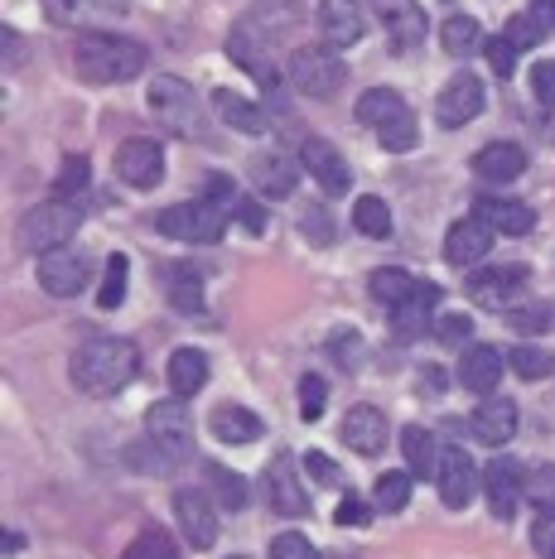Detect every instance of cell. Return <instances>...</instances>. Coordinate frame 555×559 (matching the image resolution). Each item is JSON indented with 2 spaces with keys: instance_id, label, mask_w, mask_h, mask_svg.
Returning a JSON list of instances; mask_svg holds the SVG:
<instances>
[{
  "instance_id": "1",
  "label": "cell",
  "mask_w": 555,
  "mask_h": 559,
  "mask_svg": "<svg viewBox=\"0 0 555 559\" xmlns=\"http://www.w3.org/2000/svg\"><path fill=\"white\" fill-rule=\"evenodd\" d=\"M135 371H141V353H135L131 337H92L73 353L68 377L83 395H111L131 386Z\"/></svg>"
},
{
  "instance_id": "2",
  "label": "cell",
  "mask_w": 555,
  "mask_h": 559,
  "mask_svg": "<svg viewBox=\"0 0 555 559\" xmlns=\"http://www.w3.org/2000/svg\"><path fill=\"white\" fill-rule=\"evenodd\" d=\"M73 68L83 73V83H126L145 68V44L126 39V34L87 29L73 49Z\"/></svg>"
},
{
  "instance_id": "3",
  "label": "cell",
  "mask_w": 555,
  "mask_h": 559,
  "mask_svg": "<svg viewBox=\"0 0 555 559\" xmlns=\"http://www.w3.org/2000/svg\"><path fill=\"white\" fill-rule=\"evenodd\" d=\"M78 223H83V213H78L73 203H63V198H49V203L29 207L25 217H20V247L34 251V255H49L73 241Z\"/></svg>"
},
{
  "instance_id": "4",
  "label": "cell",
  "mask_w": 555,
  "mask_h": 559,
  "mask_svg": "<svg viewBox=\"0 0 555 559\" xmlns=\"http://www.w3.org/2000/svg\"><path fill=\"white\" fill-rule=\"evenodd\" d=\"M145 439L155 444L160 463H184L193 453V419H189V401L169 395V401H155L145 411Z\"/></svg>"
},
{
  "instance_id": "5",
  "label": "cell",
  "mask_w": 555,
  "mask_h": 559,
  "mask_svg": "<svg viewBox=\"0 0 555 559\" xmlns=\"http://www.w3.org/2000/svg\"><path fill=\"white\" fill-rule=\"evenodd\" d=\"M223 227H227V213L217 203H175L160 213V231H165L169 241H199V247H213V241H223Z\"/></svg>"
},
{
  "instance_id": "6",
  "label": "cell",
  "mask_w": 555,
  "mask_h": 559,
  "mask_svg": "<svg viewBox=\"0 0 555 559\" xmlns=\"http://www.w3.org/2000/svg\"><path fill=\"white\" fill-rule=\"evenodd\" d=\"M150 111L160 116V126H169L175 135H199V97L184 78H155L150 83Z\"/></svg>"
},
{
  "instance_id": "7",
  "label": "cell",
  "mask_w": 555,
  "mask_h": 559,
  "mask_svg": "<svg viewBox=\"0 0 555 559\" xmlns=\"http://www.w3.org/2000/svg\"><path fill=\"white\" fill-rule=\"evenodd\" d=\"M291 83L305 92V97H319V102L339 97V87H343L339 53L333 49H295L291 53Z\"/></svg>"
},
{
  "instance_id": "8",
  "label": "cell",
  "mask_w": 555,
  "mask_h": 559,
  "mask_svg": "<svg viewBox=\"0 0 555 559\" xmlns=\"http://www.w3.org/2000/svg\"><path fill=\"white\" fill-rule=\"evenodd\" d=\"M483 492H488V511L497 521H512L527 497V468L517 459H493L483 468Z\"/></svg>"
},
{
  "instance_id": "9",
  "label": "cell",
  "mask_w": 555,
  "mask_h": 559,
  "mask_svg": "<svg viewBox=\"0 0 555 559\" xmlns=\"http://www.w3.org/2000/svg\"><path fill=\"white\" fill-rule=\"evenodd\" d=\"M527 285V265H493V271H473L464 280L469 299L479 309H507Z\"/></svg>"
},
{
  "instance_id": "10",
  "label": "cell",
  "mask_w": 555,
  "mask_h": 559,
  "mask_svg": "<svg viewBox=\"0 0 555 559\" xmlns=\"http://www.w3.org/2000/svg\"><path fill=\"white\" fill-rule=\"evenodd\" d=\"M39 285L49 289L54 299H73V295H83V285H87V251L59 247V251L39 255Z\"/></svg>"
},
{
  "instance_id": "11",
  "label": "cell",
  "mask_w": 555,
  "mask_h": 559,
  "mask_svg": "<svg viewBox=\"0 0 555 559\" xmlns=\"http://www.w3.org/2000/svg\"><path fill=\"white\" fill-rule=\"evenodd\" d=\"M483 111V83L473 73H454L445 87H439V97H435V121L439 126H469L473 116Z\"/></svg>"
},
{
  "instance_id": "12",
  "label": "cell",
  "mask_w": 555,
  "mask_h": 559,
  "mask_svg": "<svg viewBox=\"0 0 555 559\" xmlns=\"http://www.w3.org/2000/svg\"><path fill=\"white\" fill-rule=\"evenodd\" d=\"M117 174L131 189H155L160 179H165V150H160V140H126V145L117 150Z\"/></svg>"
},
{
  "instance_id": "13",
  "label": "cell",
  "mask_w": 555,
  "mask_h": 559,
  "mask_svg": "<svg viewBox=\"0 0 555 559\" xmlns=\"http://www.w3.org/2000/svg\"><path fill=\"white\" fill-rule=\"evenodd\" d=\"M377 10H381V25H387V39L397 53H411L425 44L430 20H425V10L415 0H377Z\"/></svg>"
},
{
  "instance_id": "14",
  "label": "cell",
  "mask_w": 555,
  "mask_h": 559,
  "mask_svg": "<svg viewBox=\"0 0 555 559\" xmlns=\"http://www.w3.org/2000/svg\"><path fill=\"white\" fill-rule=\"evenodd\" d=\"M175 516H179L184 540H189L193 550H208V545L217 540V511H213V502H208V492H199V487H179Z\"/></svg>"
},
{
  "instance_id": "15",
  "label": "cell",
  "mask_w": 555,
  "mask_h": 559,
  "mask_svg": "<svg viewBox=\"0 0 555 559\" xmlns=\"http://www.w3.org/2000/svg\"><path fill=\"white\" fill-rule=\"evenodd\" d=\"M439 502L445 507H469L473 502V492H479V483H483V473L473 468V459L464 449H445L439 453Z\"/></svg>"
},
{
  "instance_id": "16",
  "label": "cell",
  "mask_w": 555,
  "mask_h": 559,
  "mask_svg": "<svg viewBox=\"0 0 555 559\" xmlns=\"http://www.w3.org/2000/svg\"><path fill=\"white\" fill-rule=\"evenodd\" d=\"M493 237H497V231L483 223L479 213H473V217H459V223L449 227V237H445V261L459 265V271H473V265H479L483 255L493 251Z\"/></svg>"
},
{
  "instance_id": "17",
  "label": "cell",
  "mask_w": 555,
  "mask_h": 559,
  "mask_svg": "<svg viewBox=\"0 0 555 559\" xmlns=\"http://www.w3.org/2000/svg\"><path fill=\"white\" fill-rule=\"evenodd\" d=\"M299 165H305V174H315V183H319L323 193H349L353 169H349V159H343L339 150L329 145V140L309 135L305 145H299Z\"/></svg>"
},
{
  "instance_id": "18",
  "label": "cell",
  "mask_w": 555,
  "mask_h": 559,
  "mask_svg": "<svg viewBox=\"0 0 555 559\" xmlns=\"http://www.w3.org/2000/svg\"><path fill=\"white\" fill-rule=\"evenodd\" d=\"M265 497L281 516H309V492L295 473V459L291 453H275L271 468H265Z\"/></svg>"
},
{
  "instance_id": "19",
  "label": "cell",
  "mask_w": 555,
  "mask_h": 559,
  "mask_svg": "<svg viewBox=\"0 0 555 559\" xmlns=\"http://www.w3.org/2000/svg\"><path fill=\"white\" fill-rule=\"evenodd\" d=\"M319 29H323L329 49H353L367 34L363 5H357V0H319Z\"/></svg>"
},
{
  "instance_id": "20",
  "label": "cell",
  "mask_w": 555,
  "mask_h": 559,
  "mask_svg": "<svg viewBox=\"0 0 555 559\" xmlns=\"http://www.w3.org/2000/svg\"><path fill=\"white\" fill-rule=\"evenodd\" d=\"M387 415L377 411V405H353L349 415H343V444H349L353 453H367V459H373V453H381L387 449Z\"/></svg>"
},
{
  "instance_id": "21",
  "label": "cell",
  "mask_w": 555,
  "mask_h": 559,
  "mask_svg": "<svg viewBox=\"0 0 555 559\" xmlns=\"http://www.w3.org/2000/svg\"><path fill=\"white\" fill-rule=\"evenodd\" d=\"M473 174H479L483 183H512L527 174V150L512 145V140H493V145H483L479 155H473Z\"/></svg>"
},
{
  "instance_id": "22",
  "label": "cell",
  "mask_w": 555,
  "mask_h": 559,
  "mask_svg": "<svg viewBox=\"0 0 555 559\" xmlns=\"http://www.w3.org/2000/svg\"><path fill=\"white\" fill-rule=\"evenodd\" d=\"M497 377H503V353L488 347V343H469L464 357H459V381H464V391L493 395L497 391Z\"/></svg>"
},
{
  "instance_id": "23",
  "label": "cell",
  "mask_w": 555,
  "mask_h": 559,
  "mask_svg": "<svg viewBox=\"0 0 555 559\" xmlns=\"http://www.w3.org/2000/svg\"><path fill=\"white\" fill-rule=\"evenodd\" d=\"M473 435H479L488 449H503L507 439L517 435V401H507V395H488V401L473 411Z\"/></svg>"
},
{
  "instance_id": "24",
  "label": "cell",
  "mask_w": 555,
  "mask_h": 559,
  "mask_svg": "<svg viewBox=\"0 0 555 559\" xmlns=\"http://www.w3.org/2000/svg\"><path fill=\"white\" fill-rule=\"evenodd\" d=\"M208 435H217L223 444H257L265 435L261 415H251L247 405H217L213 415H208Z\"/></svg>"
},
{
  "instance_id": "25",
  "label": "cell",
  "mask_w": 555,
  "mask_h": 559,
  "mask_svg": "<svg viewBox=\"0 0 555 559\" xmlns=\"http://www.w3.org/2000/svg\"><path fill=\"white\" fill-rule=\"evenodd\" d=\"M439 305V285H430V280H421L415 285V295L411 299H401L397 309H391V323H397V333L401 337H415V333H425L430 329V313Z\"/></svg>"
},
{
  "instance_id": "26",
  "label": "cell",
  "mask_w": 555,
  "mask_h": 559,
  "mask_svg": "<svg viewBox=\"0 0 555 559\" xmlns=\"http://www.w3.org/2000/svg\"><path fill=\"white\" fill-rule=\"evenodd\" d=\"M126 0H44V15L59 29H83L97 15H121Z\"/></svg>"
},
{
  "instance_id": "27",
  "label": "cell",
  "mask_w": 555,
  "mask_h": 559,
  "mask_svg": "<svg viewBox=\"0 0 555 559\" xmlns=\"http://www.w3.org/2000/svg\"><path fill=\"white\" fill-rule=\"evenodd\" d=\"M479 217L493 231H507V237H527L536 227V213L527 203H512V198H479Z\"/></svg>"
},
{
  "instance_id": "28",
  "label": "cell",
  "mask_w": 555,
  "mask_h": 559,
  "mask_svg": "<svg viewBox=\"0 0 555 559\" xmlns=\"http://www.w3.org/2000/svg\"><path fill=\"white\" fill-rule=\"evenodd\" d=\"M160 280H165V295H169V305H175V309L193 313V309L203 305V275H199V265L169 261L165 271H160Z\"/></svg>"
},
{
  "instance_id": "29",
  "label": "cell",
  "mask_w": 555,
  "mask_h": 559,
  "mask_svg": "<svg viewBox=\"0 0 555 559\" xmlns=\"http://www.w3.org/2000/svg\"><path fill=\"white\" fill-rule=\"evenodd\" d=\"M208 386V357L199 347H179L175 357H169V391L179 395V401H189V395H199Z\"/></svg>"
},
{
  "instance_id": "30",
  "label": "cell",
  "mask_w": 555,
  "mask_h": 559,
  "mask_svg": "<svg viewBox=\"0 0 555 559\" xmlns=\"http://www.w3.org/2000/svg\"><path fill=\"white\" fill-rule=\"evenodd\" d=\"M251 179H257V189L265 198H291L299 169L285 155H251Z\"/></svg>"
},
{
  "instance_id": "31",
  "label": "cell",
  "mask_w": 555,
  "mask_h": 559,
  "mask_svg": "<svg viewBox=\"0 0 555 559\" xmlns=\"http://www.w3.org/2000/svg\"><path fill=\"white\" fill-rule=\"evenodd\" d=\"M213 107L223 111V121H227V126H237V131H247V135H261V131H271V121H265V111L257 107V102L237 97L233 87H217Z\"/></svg>"
},
{
  "instance_id": "32",
  "label": "cell",
  "mask_w": 555,
  "mask_h": 559,
  "mask_svg": "<svg viewBox=\"0 0 555 559\" xmlns=\"http://www.w3.org/2000/svg\"><path fill=\"white\" fill-rule=\"evenodd\" d=\"M401 449H406L411 477H439V449H435V435L425 425L401 429Z\"/></svg>"
},
{
  "instance_id": "33",
  "label": "cell",
  "mask_w": 555,
  "mask_h": 559,
  "mask_svg": "<svg viewBox=\"0 0 555 559\" xmlns=\"http://www.w3.org/2000/svg\"><path fill=\"white\" fill-rule=\"evenodd\" d=\"M415 285H421V280H415L411 271H397V265H381V271H373V280H367L373 299L377 305H387V309H397L401 299H411Z\"/></svg>"
},
{
  "instance_id": "34",
  "label": "cell",
  "mask_w": 555,
  "mask_h": 559,
  "mask_svg": "<svg viewBox=\"0 0 555 559\" xmlns=\"http://www.w3.org/2000/svg\"><path fill=\"white\" fill-rule=\"evenodd\" d=\"M439 44H445V53H449V58H469V53H479V49H483V29H479V20H473V15H449V20H445V29H439Z\"/></svg>"
},
{
  "instance_id": "35",
  "label": "cell",
  "mask_w": 555,
  "mask_h": 559,
  "mask_svg": "<svg viewBox=\"0 0 555 559\" xmlns=\"http://www.w3.org/2000/svg\"><path fill=\"white\" fill-rule=\"evenodd\" d=\"M353 227L373 241H387L391 237V203H381L377 193H363L353 203Z\"/></svg>"
},
{
  "instance_id": "36",
  "label": "cell",
  "mask_w": 555,
  "mask_h": 559,
  "mask_svg": "<svg viewBox=\"0 0 555 559\" xmlns=\"http://www.w3.org/2000/svg\"><path fill=\"white\" fill-rule=\"evenodd\" d=\"M401 111H406V102L391 87H367L363 97H357V121L363 126H387L391 116H401Z\"/></svg>"
},
{
  "instance_id": "37",
  "label": "cell",
  "mask_w": 555,
  "mask_h": 559,
  "mask_svg": "<svg viewBox=\"0 0 555 559\" xmlns=\"http://www.w3.org/2000/svg\"><path fill=\"white\" fill-rule=\"evenodd\" d=\"M121 559H179V545H175V535H169V531L145 526V531L121 550Z\"/></svg>"
},
{
  "instance_id": "38",
  "label": "cell",
  "mask_w": 555,
  "mask_h": 559,
  "mask_svg": "<svg viewBox=\"0 0 555 559\" xmlns=\"http://www.w3.org/2000/svg\"><path fill=\"white\" fill-rule=\"evenodd\" d=\"M377 145L391 150V155H401V150H415V145H421V126H415L411 107L401 111V116H391L387 126H377Z\"/></svg>"
},
{
  "instance_id": "39",
  "label": "cell",
  "mask_w": 555,
  "mask_h": 559,
  "mask_svg": "<svg viewBox=\"0 0 555 559\" xmlns=\"http://www.w3.org/2000/svg\"><path fill=\"white\" fill-rule=\"evenodd\" d=\"M126 275H131V261L117 251L107 255V271H102V285H97V309H117L126 299Z\"/></svg>"
},
{
  "instance_id": "40",
  "label": "cell",
  "mask_w": 555,
  "mask_h": 559,
  "mask_svg": "<svg viewBox=\"0 0 555 559\" xmlns=\"http://www.w3.org/2000/svg\"><path fill=\"white\" fill-rule=\"evenodd\" d=\"M92 183V165L87 155H68L59 179H54V198H63V203H73V198H83V189Z\"/></svg>"
},
{
  "instance_id": "41",
  "label": "cell",
  "mask_w": 555,
  "mask_h": 559,
  "mask_svg": "<svg viewBox=\"0 0 555 559\" xmlns=\"http://www.w3.org/2000/svg\"><path fill=\"white\" fill-rule=\"evenodd\" d=\"M208 483H213L217 502H223L227 511H241V507H247V483H241V473L223 468V463H208Z\"/></svg>"
},
{
  "instance_id": "42",
  "label": "cell",
  "mask_w": 555,
  "mask_h": 559,
  "mask_svg": "<svg viewBox=\"0 0 555 559\" xmlns=\"http://www.w3.org/2000/svg\"><path fill=\"white\" fill-rule=\"evenodd\" d=\"M507 367L517 371V377L522 381H541V377H551V367H555V357L546 353V347H512V353H507Z\"/></svg>"
},
{
  "instance_id": "43",
  "label": "cell",
  "mask_w": 555,
  "mask_h": 559,
  "mask_svg": "<svg viewBox=\"0 0 555 559\" xmlns=\"http://www.w3.org/2000/svg\"><path fill=\"white\" fill-rule=\"evenodd\" d=\"M411 502V473H387L377 483V511H406Z\"/></svg>"
},
{
  "instance_id": "44",
  "label": "cell",
  "mask_w": 555,
  "mask_h": 559,
  "mask_svg": "<svg viewBox=\"0 0 555 559\" xmlns=\"http://www.w3.org/2000/svg\"><path fill=\"white\" fill-rule=\"evenodd\" d=\"M323 411H329V386H323V377H299V415L315 425Z\"/></svg>"
},
{
  "instance_id": "45",
  "label": "cell",
  "mask_w": 555,
  "mask_h": 559,
  "mask_svg": "<svg viewBox=\"0 0 555 559\" xmlns=\"http://www.w3.org/2000/svg\"><path fill=\"white\" fill-rule=\"evenodd\" d=\"M541 34H546V29H541V25H536V20H531V10H527V15H512V20H507L503 39H507V44H512V49H517V53H522V49H536V44H541Z\"/></svg>"
},
{
  "instance_id": "46",
  "label": "cell",
  "mask_w": 555,
  "mask_h": 559,
  "mask_svg": "<svg viewBox=\"0 0 555 559\" xmlns=\"http://www.w3.org/2000/svg\"><path fill=\"white\" fill-rule=\"evenodd\" d=\"M271 559H319V550L299 531H285L271 540Z\"/></svg>"
},
{
  "instance_id": "47",
  "label": "cell",
  "mask_w": 555,
  "mask_h": 559,
  "mask_svg": "<svg viewBox=\"0 0 555 559\" xmlns=\"http://www.w3.org/2000/svg\"><path fill=\"white\" fill-rule=\"evenodd\" d=\"M531 97H536L541 107H555V58H541V63L531 68Z\"/></svg>"
},
{
  "instance_id": "48",
  "label": "cell",
  "mask_w": 555,
  "mask_h": 559,
  "mask_svg": "<svg viewBox=\"0 0 555 559\" xmlns=\"http://www.w3.org/2000/svg\"><path fill=\"white\" fill-rule=\"evenodd\" d=\"M527 497L531 502H555V463H541V468H531L527 473Z\"/></svg>"
},
{
  "instance_id": "49",
  "label": "cell",
  "mask_w": 555,
  "mask_h": 559,
  "mask_svg": "<svg viewBox=\"0 0 555 559\" xmlns=\"http://www.w3.org/2000/svg\"><path fill=\"white\" fill-rule=\"evenodd\" d=\"M483 53H488V63H493V73H497V78H512V73H517V49L503 39V34L483 44Z\"/></svg>"
},
{
  "instance_id": "50",
  "label": "cell",
  "mask_w": 555,
  "mask_h": 559,
  "mask_svg": "<svg viewBox=\"0 0 555 559\" xmlns=\"http://www.w3.org/2000/svg\"><path fill=\"white\" fill-rule=\"evenodd\" d=\"M531 545H536L541 559H555V507H546L536 516V526H531Z\"/></svg>"
},
{
  "instance_id": "51",
  "label": "cell",
  "mask_w": 555,
  "mask_h": 559,
  "mask_svg": "<svg viewBox=\"0 0 555 559\" xmlns=\"http://www.w3.org/2000/svg\"><path fill=\"white\" fill-rule=\"evenodd\" d=\"M469 333H473L469 313H445V319H435V337H439V343H469Z\"/></svg>"
},
{
  "instance_id": "52",
  "label": "cell",
  "mask_w": 555,
  "mask_h": 559,
  "mask_svg": "<svg viewBox=\"0 0 555 559\" xmlns=\"http://www.w3.org/2000/svg\"><path fill=\"white\" fill-rule=\"evenodd\" d=\"M333 521H339V526H367V521H373V507L363 502V497H343L339 502V511H333Z\"/></svg>"
},
{
  "instance_id": "53",
  "label": "cell",
  "mask_w": 555,
  "mask_h": 559,
  "mask_svg": "<svg viewBox=\"0 0 555 559\" xmlns=\"http://www.w3.org/2000/svg\"><path fill=\"white\" fill-rule=\"evenodd\" d=\"M357 357H363V337H357V333H333V362L353 371Z\"/></svg>"
},
{
  "instance_id": "54",
  "label": "cell",
  "mask_w": 555,
  "mask_h": 559,
  "mask_svg": "<svg viewBox=\"0 0 555 559\" xmlns=\"http://www.w3.org/2000/svg\"><path fill=\"white\" fill-rule=\"evenodd\" d=\"M305 473L315 477L319 487H333V483H339V463H333L329 453H305Z\"/></svg>"
},
{
  "instance_id": "55",
  "label": "cell",
  "mask_w": 555,
  "mask_h": 559,
  "mask_svg": "<svg viewBox=\"0 0 555 559\" xmlns=\"http://www.w3.org/2000/svg\"><path fill=\"white\" fill-rule=\"evenodd\" d=\"M512 329H517V333H546V329H551V309H541V305L517 309V313H512Z\"/></svg>"
},
{
  "instance_id": "56",
  "label": "cell",
  "mask_w": 555,
  "mask_h": 559,
  "mask_svg": "<svg viewBox=\"0 0 555 559\" xmlns=\"http://www.w3.org/2000/svg\"><path fill=\"white\" fill-rule=\"evenodd\" d=\"M233 217H241V227L247 231H265V213H261V203H251V198H241Z\"/></svg>"
},
{
  "instance_id": "57",
  "label": "cell",
  "mask_w": 555,
  "mask_h": 559,
  "mask_svg": "<svg viewBox=\"0 0 555 559\" xmlns=\"http://www.w3.org/2000/svg\"><path fill=\"white\" fill-rule=\"evenodd\" d=\"M531 20L551 34L555 29V0H531Z\"/></svg>"
},
{
  "instance_id": "58",
  "label": "cell",
  "mask_w": 555,
  "mask_h": 559,
  "mask_svg": "<svg viewBox=\"0 0 555 559\" xmlns=\"http://www.w3.org/2000/svg\"><path fill=\"white\" fill-rule=\"evenodd\" d=\"M0 545H5V555H20V550H25V535H15V531H10Z\"/></svg>"
},
{
  "instance_id": "59",
  "label": "cell",
  "mask_w": 555,
  "mask_h": 559,
  "mask_svg": "<svg viewBox=\"0 0 555 559\" xmlns=\"http://www.w3.org/2000/svg\"><path fill=\"white\" fill-rule=\"evenodd\" d=\"M233 559H247V555H233Z\"/></svg>"
}]
</instances>
